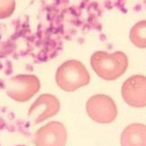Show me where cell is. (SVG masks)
<instances>
[{
  "label": "cell",
  "mask_w": 146,
  "mask_h": 146,
  "mask_svg": "<svg viewBox=\"0 0 146 146\" xmlns=\"http://www.w3.org/2000/svg\"><path fill=\"white\" fill-rule=\"evenodd\" d=\"M128 57L121 51L113 54L98 51L91 57V65L96 74L104 80H115L128 69Z\"/></svg>",
  "instance_id": "cell-1"
},
{
  "label": "cell",
  "mask_w": 146,
  "mask_h": 146,
  "mask_svg": "<svg viewBox=\"0 0 146 146\" xmlns=\"http://www.w3.org/2000/svg\"><path fill=\"white\" fill-rule=\"evenodd\" d=\"M56 82L62 90L73 92L89 84L90 74L82 62L70 60L57 69Z\"/></svg>",
  "instance_id": "cell-2"
},
{
  "label": "cell",
  "mask_w": 146,
  "mask_h": 146,
  "mask_svg": "<svg viewBox=\"0 0 146 146\" xmlns=\"http://www.w3.org/2000/svg\"><path fill=\"white\" fill-rule=\"evenodd\" d=\"M40 87V83L35 75H18L6 83V93L18 102H26L35 96Z\"/></svg>",
  "instance_id": "cell-3"
},
{
  "label": "cell",
  "mask_w": 146,
  "mask_h": 146,
  "mask_svg": "<svg viewBox=\"0 0 146 146\" xmlns=\"http://www.w3.org/2000/svg\"><path fill=\"white\" fill-rule=\"evenodd\" d=\"M86 112L92 121L103 124L113 122L118 113L114 101L105 94L92 96L86 102Z\"/></svg>",
  "instance_id": "cell-4"
},
{
  "label": "cell",
  "mask_w": 146,
  "mask_h": 146,
  "mask_svg": "<svg viewBox=\"0 0 146 146\" xmlns=\"http://www.w3.org/2000/svg\"><path fill=\"white\" fill-rule=\"evenodd\" d=\"M121 95L124 101L137 108L146 107V77L135 75L123 83Z\"/></svg>",
  "instance_id": "cell-5"
},
{
  "label": "cell",
  "mask_w": 146,
  "mask_h": 146,
  "mask_svg": "<svg viewBox=\"0 0 146 146\" xmlns=\"http://www.w3.org/2000/svg\"><path fill=\"white\" fill-rule=\"evenodd\" d=\"M67 131L59 121H51L37 130L35 135L36 146H65Z\"/></svg>",
  "instance_id": "cell-6"
},
{
  "label": "cell",
  "mask_w": 146,
  "mask_h": 146,
  "mask_svg": "<svg viewBox=\"0 0 146 146\" xmlns=\"http://www.w3.org/2000/svg\"><path fill=\"white\" fill-rule=\"evenodd\" d=\"M60 109V102L52 94H42L33 103L28 111L30 121L37 124L56 115Z\"/></svg>",
  "instance_id": "cell-7"
},
{
  "label": "cell",
  "mask_w": 146,
  "mask_h": 146,
  "mask_svg": "<svg viewBox=\"0 0 146 146\" xmlns=\"http://www.w3.org/2000/svg\"><path fill=\"white\" fill-rule=\"evenodd\" d=\"M121 146H146V125L132 123L121 135Z\"/></svg>",
  "instance_id": "cell-8"
},
{
  "label": "cell",
  "mask_w": 146,
  "mask_h": 146,
  "mask_svg": "<svg viewBox=\"0 0 146 146\" xmlns=\"http://www.w3.org/2000/svg\"><path fill=\"white\" fill-rule=\"evenodd\" d=\"M131 42L138 48H146V20L135 24L130 30Z\"/></svg>",
  "instance_id": "cell-9"
},
{
  "label": "cell",
  "mask_w": 146,
  "mask_h": 146,
  "mask_svg": "<svg viewBox=\"0 0 146 146\" xmlns=\"http://www.w3.org/2000/svg\"><path fill=\"white\" fill-rule=\"evenodd\" d=\"M15 10L14 0H0V19L11 16Z\"/></svg>",
  "instance_id": "cell-10"
},
{
  "label": "cell",
  "mask_w": 146,
  "mask_h": 146,
  "mask_svg": "<svg viewBox=\"0 0 146 146\" xmlns=\"http://www.w3.org/2000/svg\"><path fill=\"white\" fill-rule=\"evenodd\" d=\"M18 146H25V145H18Z\"/></svg>",
  "instance_id": "cell-11"
}]
</instances>
